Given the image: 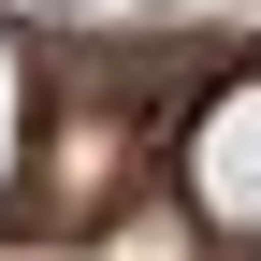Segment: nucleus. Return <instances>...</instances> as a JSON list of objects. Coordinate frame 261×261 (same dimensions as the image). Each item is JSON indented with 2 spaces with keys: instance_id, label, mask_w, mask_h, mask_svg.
<instances>
[{
  "instance_id": "obj_1",
  "label": "nucleus",
  "mask_w": 261,
  "mask_h": 261,
  "mask_svg": "<svg viewBox=\"0 0 261 261\" xmlns=\"http://www.w3.org/2000/svg\"><path fill=\"white\" fill-rule=\"evenodd\" d=\"M189 189H203V218H261V87L203 116V145H189Z\"/></svg>"
},
{
  "instance_id": "obj_2",
  "label": "nucleus",
  "mask_w": 261,
  "mask_h": 261,
  "mask_svg": "<svg viewBox=\"0 0 261 261\" xmlns=\"http://www.w3.org/2000/svg\"><path fill=\"white\" fill-rule=\"evenodd\" d=\"M0 174H15V44H0Z\"/></svg>"
}]
</instances>
